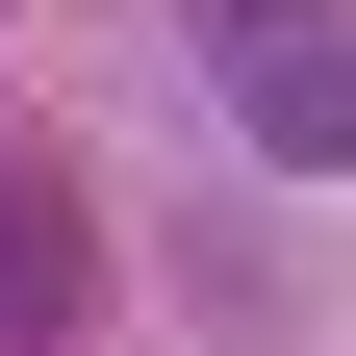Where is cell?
<instances>
[{"mask_svg":"<svg viewBox=\"0 0 356 356\" xmlns=\"http://www.w3.org/2000/svg\"><path fill=\"white\" fill-rule=\"evenodd\" d=\"M76 331H102V178L0 127V356H76Z\"/></svg>","mask_w":356,"mask_h":356,"instance_id":"7a4b0ae2","label":"cell"},{"mask_svg":"<svg viewBox=\"0 0 356 356\" xmlns=\"http://www.w3.org/2000/svg\"><path fill=\"white\" fill-rule=\"evenodd\" d=\"M178 51L229 76V127H254L280 178L356 153V0H178Z\"/></svg>","mask_w":356,"mask_h":356,"instance_id":"6da1fadb","label":"cell"}]
</instances>
